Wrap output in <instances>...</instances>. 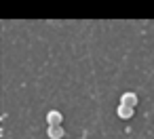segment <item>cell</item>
I'll return each instance as SVG.
<instances>
[{"instance_id":"1","label":"cell","mask_w":154,"mask_h":139,"mask_svg":"<svg viewBox=\"0 0 154 139\" xmlns=\"http://www.w3.org/2000/svg\"><path fill=\"white\" fill-rule=\"evenodd\" d=\"M63 122V116H61V112H57V110H51L49 114H47V124L49 126H59Z\"/></svg>"},{"instance_id":"3","label":"cell","mask_w":154,"mask_h":139,"mask_svg":"<svg viewBox=\"0 0 154 139\" xmlns=\"http://www.w3.org/2000/svg\"><path fill=\"white\" fill-rule=\"evenodd\" d=\"M137 101H139V99H137L135 93H125V95L120 97V103H122V105H129V107H135Z\"/></svg>"},{"instance_id":"2","label":"cell","mask_w":154,"mask_h":139,"mask_svg":"<svg viewBox=\"0 0 154 139\" xmlns=\"http://www.w3.org/2000/svg\"><path fill=\"white\" fill-rule=\"evenodd\" d=\"M133 110H135V107H129V105H122V103H120V105H118V110H116V114H118V118L129 120V118H133V114H135Z\"/></svg>"},{"instance_id":"4","label":"cell","mask_w":154,"mask_h":139,"mask_svg":"<svg viewBox=\"0 0 154 139\" xmlns=\"http://www.w3.org/2000/svg\"><path fill=\"white\" fill-rule=\"evenodd\" d=\"M47 135H49V139H61V137L66 135V131H63L61 124H59V126H49Z\"/></svg>"}]
</instances>
